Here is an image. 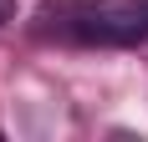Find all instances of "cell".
<instances>
[{
    "label": "cell",
    "mask_w": 148,
    "mask_h": 142,
    "mask_svg": "<svg viewBox=\"0 0 148 142\" xmlns=\"http://www.w3.org/2000/svg\"><path fill=\"white\" fill-rule=\"evenodd\" d=\"M46 15H56V30L72 41L97 46L148 41V0H61V5H46Z\"/></svg>",
    "instance_id": "1"
},
{
    "label": "cell",
    "mask_w": 148,
    "mask_h": 142,
    "mask_svg": "<svg viewBox=\"0 0 148 142\" xmlns=\"http://www.w3.org/2000/svg\"><path fill=\"white\" fill-rule=\"evenodd\" d=\"M15 20V0H0V26H10Z\"/></svg>",
    "instance_id": "2"
}]
</instances>
